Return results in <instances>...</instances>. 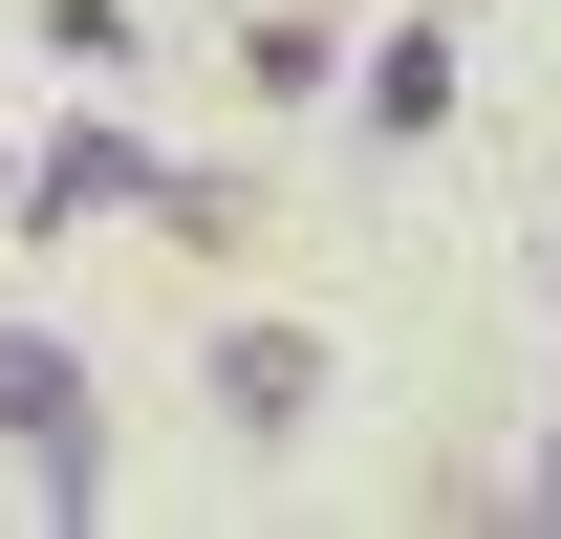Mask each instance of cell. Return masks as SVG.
<instances>
[{
    "instance_id": "1",
    "label": "cell",
    "mask_w": 561,
    "mask_h": 539,
    "mask_svg": "<svg viewBox=\"0 0 561 539\" xmlns=\"http://www.w3.org/2000/svg\"><path fill=\"white\" fill-rule=\"evenodd\" d=\"M324 410V345L302 324H216V432H302Z\"/></svg>"
},
{
    "instance_id": "2",
    "label": "cell",
    "mask_w": 561,
    "mask_h": 539,
    "mask_svg": "<svg viewBox=\"0 0 561 539\" xmlns=\"http://www.w3.org/2000/svg\"><path fill=\"white\" fill-rule=\"evenodd\" d=\"M0 432H44V454H87V367L44 324H0Z\"/></svg>"
},
{
    "instance_id": "3",
    "label": "cell",
    "mask_w": 561,
    "mask_h": 539,
    "mask_svg": "<svg viewBox=\"0 0 561 539\" xmlns=\"http://www.w3.org/2000/svg\"><path fill=\"white\" fill-rule=\"evenodd\" d=\"M108 195H173V173H151V151H108V130H66V151H44V195H22V216H108Z\"/></svg>"
},
{
    "instance_id": "4",
    "label": "cell",
    "mask_w": 561,
    "mask_h": 539,
    "mask_svg": "<svg viewBox=\"0 0 561 539\" xmlns=\"http://www.w3.org/2000/svg\"><path fill=\"white\" fill-rule=\"evenodd\" d=\"M540 496H561V454H540Z\"/></svg>"
}]
</instances>
